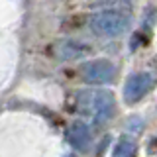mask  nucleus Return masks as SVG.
Masks as SVG:
<instances>
[{"label":"nucleus","instance_id":"7","mask_svg":"<svg viewBox=\"0 0 157 157\" xmlns=\"http://www.w3.org/2000/svg\"><path fill=\"white\" fill-rule=\"evenodd\" d=\"M112 157H137V145L130 137H122L114 147Z\"/></svg>","mask_w":157,"mask_h":157},{"label":"nucleus","instance_id":"1","mask_svg":"<svg viewBox=\"0 0 157 157\" xmlns=\"http://www.w3.org/2000/svg\"><path fill=\"white\" fill-rule=\"evenodd\" d=\"M90 29L100 37H118L128 32L130 16L120 10H100L90 16Z\"/></svg>","mask_w":157,"mask_h":157},{"label":"nucleus","instance_id":"3","mask_svg":"<svg viewBox=\"0 0 157 157\" xmlns=\"http://www.w3.org/2000/svg\"><path fill=\"white\" fill-rule=\"evenodd\" d=\"M81 77L90 85H108L116 78V67L108 59H94L81 67Z\"/></svg>","mask_w":157,"mask_h":157},{"label":"nucleus","instance_id":"4","mask_svg":"<svg viewBox=\"0 0 157 157\" xmlns=\"http://www.w3.org/2000/svg\"><path fill=\"white\" fill-rule=\"evenodd\" d=\"M153 86V77L149 73H134L130 78L126 81L124 86V98L128 104H136L144 98Z\"/></svg>","mask_w":157,"mask_h":157},{"label":"nucleus","instance_id":"2","mask_svg":"<svg viewBox=\"0 0 157 157\" xmlns=\"http://www.w3.org/2000/svg\"><path fill=\"white\" fill-rule=\"evenodd\" d=\"M82 98H78L81 110L86 114H92L96 124H104L114 116L116 102L112 92H81Z\"/></svg>","mask_w":157,"mask_h":157},{"label":"nucleus","instance_id":"5","mask_svg":"<svg viewBox=\"0 0 157 157\" xmlns=\"http://www.w3.org/2000/svg\"><path fill=\"white\" fill-rule=\"evenodd\" d=\"M90 47L82 41H77V39H65L57 45V57L63 59V61H71V59H81L88 55Z\"/></svg>","mask_w":157,"mask_h":157},{"label":"nucleus","instance_id":"6","mask_svg":"<svg viewBox=\"0 0 157 157\" xmlns=\"http://www.w3.org/2000/svg\"><path fill=\"white\" fill-rule=\"evenodd\" d=\"M69 141L78 151L88 149V145H90V130H88V126L85 122L77 120L71 124V128H69Z\"/></svg>","mask_w":157,"mask_h":157}]
</instances>
